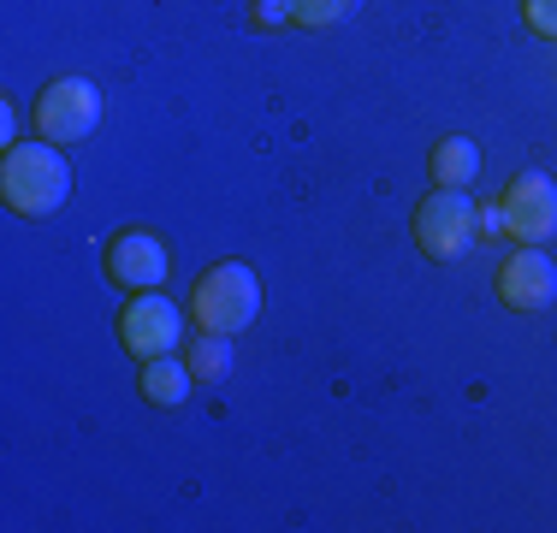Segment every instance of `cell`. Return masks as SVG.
Instances as JSON below:
<instances>
[{"label":"cell","instance_id":"277c9868","mask_svg":"<svg viewBox=\"0 0 557 533\" xmlns=\"http://www.w3.org/2000/svg\"><path fill=\"white\" fill-rule=\"evenodd\" d=\"M96 125H101V89L89 84V77H54V84L36 96V131H42V142L72 149V142H84Z\"/></svg>","mask_w":557,"mask_h":533},{"label":"cell","instance_id":"9c48e42d","mask_svg":"<svg viewBox=\"0 0 557 533\" xmlns=\"http://www.w3.org/2000/svg\"><path fill=\"white\" fill-rule=\"evenodd\" d=\"M190 385H196V373L190 362H178V356H149L143 362V397H149L154 409H178L184 397H190Z\"/></svg>","mask_w":557,"mask_h":533},{"label":"cell","instance_id":"7a4b0ae2","mask_svg":"<svg viewBox=\"0 0 557 533\" xmlns=\"http://www.w3.org/2000/svg\"><path fill=\"white\" fill-rule=\"evenodd\" d=\"M190 314L202 320V332H244L249 320L261 314V278H256V266H244V261H220V266H208L202 273V285H196V297H190Z\"/></svg>","mask_w":557,"mask_h":533},{"label":"cell","instance_id":"52a82bcc","mask_svg":"<svg viewBox=\"0 0 557 533\" xmlns=\"http://www.w3.org/2000/svg\"><path fill=\"white\" fill-rule=\"evenodd\" d=\"M498 297H504V309H516V314L552 309L557 302V261L540 244L516 249V256L498 266Z\"/></svg>","mask_w":557,"mask_h":533},{"label":"cell","instance_id":"8fae6325","mask_svg":"<svg viewBox=\"0 0 557 533\" xmlns=\"http://www.w3.org/2000/svg\"><path fill=\"white\" fill-rule=\"evenodd\" d=\"M184 362H190L196 385H225L237 356H232V338H225V332H196V338L184 344Z\"/></svg>","mask_w":557,"mask_h":533},{"label":"cell","instance_id":"9a60e30c","mask_svg":"<svg viewBox=\"0 0 557 533\" xmlns=\"http://www.w3.org/2000/svg\"><path fill=\"white\" fill-rule=\"evenodd\" d=\"M0 137H7V142H12V137H18V107H12V101H7V107H0Z\"/></svg>","mask_w":557,"mask_h":533},{"label":"cell","instance_id":"8992f818","mask_svg":"<svg viewBox=\"0 0 557 533\" xmlns=\"http://www.w3.org/2000/svg\"><path fill=\"white\" fill-rule=\"evenodd\" d=\"M178 332H184V314L178 302H166L161 290H137V297L125 302V314H119V338H125L131 356H166L178 350Z\"/></svg>","mask_w":557,"mask_h":533},{"label":"cell","instance_id":"5b68a950","mask_svg":"<svg viewBox=\"0 0 557 533\" xmlns=\"http://www.w3.org/2000/svg\"><path fill=\"white\" fill-rule=\"evenodd\" d=\"M504 225H510V237H522V244H546L557 237V184L546 172H516L510 184H504Z\"/></svg>","mask_w":557,"mask_h":533},{"label":"cell","instance_id":"7c38bea8","mask_svg":"<svg viewBox=\"0 0 557 533\" xmlns=\"http://www.w3.org/2000/svg\"><path fill=\"white\" fill-rule=\"evenodd\" d=\"M362 12V0H290V18L309 24V30H333V24L356 18Z\"/></svg>","mask_w":557,"mask_h":533},{"label":"cell","instance_id":"ba28073f","mask_svg":"<svg viewBox=\"0 0 557 533\" xmlns=\"http://www.w3.org/2000/svg\"><path fill=\"white\" fill-rule=\"evenodd\" d=\"M108 278L113 285H125L131 297L137 290H154L166 285V244L149 232H119L108 244Z\"/></svg>","mask_w":557,"mask_h":533},{"label":"cell","instance_id":"30bf717a","mask_svg":"<svg viewBox=\"0 0 557 533\" xmlns=\"http://www.w3.org/2000/svg\"><path fill=\"white\" fill-rule=\"evenodd\" d=\"M481 178V142L474 137H440L433 149V184L440 190H469Z\"/></svg>","mask_w":557,"mask_h":533},{"label":"cell","instance_id":"3957f363","mask_svg":"<svg viewBox=\"0 0 557 533\" xmlns=\"http://www.w3.org/2000/svg\"><path fill=\"white\" fill-rule=\"evenodd\" d=\"M416 244L433 261H457L462 249L481 244V213H474L469 190H433L416 208Z\"/></svg>","mask_w":557,"mask_h":533},{"label":"cell","instance_id":"4fadbf2b","mask_svg":"<svg viewBox=\"0 0 557 533\" xmlns=\"http://www.w3.org/2000/svg\"><path fill=\"white\" fill-rule=\"evenodd\" d=\"M522 12H528V24H534L540 36L557 42V0H522Z\"/></svg>","mask_w":557,"mask_h":533},{"label":"cell","instance_id":"5bb4252c","mask_svg":"<svg viewBox=\"0 0 557 533\" xmlns=\"http://www.w3.org/2000/svg\"><path fill=\"white\" fill-rule=\"evenodd\" d=\"M290 18V0H256V24H285Z\"/></svg>","mask_w":557,"mask_h":533},{"label":"cell","instance_id":"6da1fadb","mask_svg":"<svg viewBox=\"0 0 557 533\" xmlns=\"http://www.w3.org/2000/svg\"><path fill=\"white\" fill-rule=\"evenodd\" d=\"M0 196L24 220H48L72 196V166H65L60 142H12L0 160Z\"/></svg>","mask_w":557,"mask_h":533}]
</instances>
